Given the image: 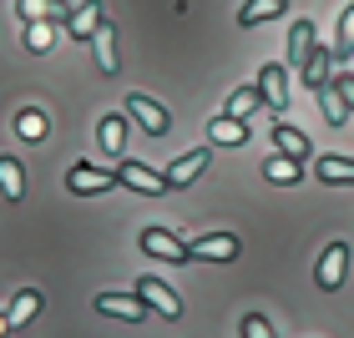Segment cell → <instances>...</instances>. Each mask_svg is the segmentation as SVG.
Wrapping results in <instances>:
<instances>
[{"label": "cell", "instance_id": "cell-1", "mask_svg": "<svg viewBox=\"0 0 354 338\" xmlns=\"http://www.w3.org/2000/svg\"><path fill=\"white\" fill-rule=\"evenodd\" d=\"M207 162H213V147H192V152H183V157H177V162L162 172L167 192H172V187H187V182H198V177L207 172Z\"/></svg>", "mask_w": 354, "mask_h": 338}, {"label": "cell", "instance_id": "cell-2", "mask_svg": "<svg viewBox=\"0 0 354 338\" xmlns=\"http://www.w3.org/2000/svg\"><path fill=\"white\" fill-rule=\"evenodd\" d=\"M344 272H349V243H329L324 257H319V268H314V283L324 288V293H334V288L344 283Z\"/></svg>", "mask_w": 354, "mask_h": 338}, {"label": "cell", "instance_id": "cell-3", "mask_svg": "<svg viewBox=\"0 0 354 338\" xmlns=\"http://www.w3.org/2000/svg\"><path fill=\"white\" fill-rule=\"evenodd\" d=\"M127 111H132V121H137L147 137H162L167 126H172V117H167V111L152 101V96H142V91H132V96H127Z\"/></svg>", "mask_w": 354, "mask_h": 338}, {"label": "cell", "instance_id": "cell-4", "mask_svg": "<svg viewBox=\"0 0 354 338\" xmlns=\"http://www.w3.org/2000/svg\"><path fill=\"white\" fill-rule=\"evenodd\" d=\"M137 298L147 303V308H157L162 318H183V298H177L162 278H137Z\"/></svg>", "mask_w": 354, "mask_h": 338}, {"label": "cell", "instance_id": "cell-5", "mask_svg": "<svg viewBox=\"0 0 354 338\" xmlns=\"http://www.w3.org/2000/svg\"><path fill=\"white\" fill-rule=\"evenodd\" d=\"M142 252L162 263H187V243H177L167 228H142Z\"/></svg>", "mask_w": 354, "mask_h": 338}, {"label": "cell", "instance_id": "cell-6", "mask_svg": "<svg viewBox=\"0 0 354 338\" xmlns=\"http://www.w3.org/2000/svg\"><path fill=\"white\" fill-rule=\"evenodd\" d=\"M187 257H203V263H233L238 257V237L233 232H207L187 248Z\"/></svg>", "mask_w": 354, "mask_h": 338}, {"label": "cell", "instance_id": "cell-7", "mask_svg": "<svg viewBox=\"0 0 354 338\" xmlns=\"http://www.w3.org/2000/svg\"><path fill=\"white\" fill-rule=\"evenodd\" d=\"M66 187L76 192V197H91V192H106V187H117V172H102V167H86V162H76L66 172Z\"/></svg>", "mask_w": 354, "mask_h": 338}, {"label": "cell", "instance_id": "cell-8", "mask_svg": "<svg viewBox=\"0 0 354 338\" xmlns=\"http://www.w3.org/2000/svg\"><path fill=\"white\" fill-rule=\"evenodd\" d=\"M96 313L127 318V324H142V318H147V303L132 298V293H96Z\"/></svg>", "mask_w": 354, "mask_h": 338}, {"label": "cell", "instance_id": "cell-9", "mask_svg": "<svg viewBox=\"0 0 354 338\" xmlns=\"http://www.w3.org/2000/svg\"><path fill=\"white\" fill-rule=\"evenodd\" d=\"M117 182H127L132 192H142V197H157V192H167V182H162V177H157L152 167L132 162V157H122V172H117Z\"/></svg>", "mask_w": 354, "mask_h": 338}, {"label": "cell", "instance_id": "cell-10", "mask_svg": "<svg viewBox=\"0 0 354 338\" xmlns=\"http://www.w3.org/2000/svg\"><path fill=\"white\" fill-rule=\"evenodd\" d=\"M259 91H263V106L283 117V106H288V71L283 66H263L259 71Z\"/></svg>", "mask_w": 354, "mask_h": 338}, {"label": "cell", "instance_id": "cell-11", "mask_svg": "<svg viewBox=\"0 0 354 338\" xmlns=\"http://www.w3.org/2000/svg\"><path fill=\"white\" fill-rule=\"evenodd\" d=\"M102 21H106V15H102V0H82V6L66 15V30H71L76 41H91L96 30H102Z\"/></svg>", "mask_w": 354, "mask_h": 338}, {"label": "cell", "instance_id": "cell-12", "mask_svg": "<svg viewBox=\"0 0 354 338\" xmlns=\"http://www.w3.org/2000/svg\"><path fill=\"white\" fill-rule=\"evenodd\" d=\"M207 141H213V147H248V121L213 117L207 121Z\"/></svg>", "mask_w": 354, "mask_h": 338}, {"label": "cell", "instance_id": "cell-13", "mask_svg": "<svg viewBox=\"0 0 354 338\" xmlns=\"http://www.w3.org/2000/svg\"><path fill=\"white\" fill-rule=\"evenodd\" d=\"M329 81H334V51H329V46H314L309 66H304V86H309V91H324Z\"/></svg>", "mask_w": 354, "mask_h": 338}, {"label": "cell", "instance_id": "cell-14", "mask_svg": "<svg viewBox=\"0 0 354 338\" xmlns=\"http://www.w3.org/2000/svg\"><path fill=\"white\" fill-rule=\"evenodd\" d=\"M314 46H319L314 41V21H299L294 30H288V66L304 71V66H309V56H314Z\"/></svg>", "mask_w": 354, "mask_h": 338}, {"label": "cell", "instance_id": "cell-15", "mask_svg": "<svg viewBox=\"0 0 354 338\" xmlns=\"http://www.w3.org/2000/svg\"><path fill=\"white\" fill-rule=\"evenodd\" d=\"M96 141H102V152H106V157H122V147H127V121L117 117V111L96 121Z\"/></svg>", "mask_w": 354, "mask_h": 338}, {"label": "cell", "instance_id": "cell-16", "mask_svg": "<svg viewBox=\"0 0 354 338\" xmlns=\"http://www.w3.org/2000/svg\"><path fill=\"white\" fill-rule=\"evenodd\" d=\"M273 147H279L283 157H294V162H304V157H309V137H304L299 126L279 121V126H273Z\"/></svg>", "mask_w": 354, "mask_h": 338}, {"label": "cell", "instance_id": "cell-17", "mask_svg": "<svg viewBox=\"0 0 354 338\" xmlns=\"http://www.w3.org/2000/svg\"><path fill=\"white\" fill-rule=\"evenodd\" d=\"M259 106H263V91H259V86H238V91L228 96V106H223V117H233V121H248Z\"/></svg>", "mask_w": 354, "mask_h": 338}, {"label": "cell", "instance_id": "cell-18", "mask_svg": "<svg viewBox=\"0 0 354 338\" xmlns=\"http://www.w3.org/2000/svg\"><path fill=\"white\" fill-rule=\"evenodd\" d=\"M41 308H46V298L36 293V288H21V293H15V303L6 308V318H10V328H21V324H30Z\"/></svg>", "mask_w": 354, "mask_h": 338}, {"label": "cell", "instance_id": "cell-19", "mask_svg": "<svg viewBox=\"0 0 354 338\" xmlns=\"http://www.w3.org/2000/svg\"><path fill=\"white\" fill-rule=\"evenodd\" d=\"M91 46H96V71L117 76V30H111V26L102 21V30L91 36Z\"/></svg>", "mask_w": 354, "mask_h": 338}, {"label": "cell", "instance_id": "cell-20", "mask_svg": "<svg viewBox=\"0 0 354 338\" xmlns=\"http://www.w3.org/2000/svg\"><path fill=\"white\" fill-rule=\"evenodd\" d=\"M15 10H21V21H26V26L46 21V15H56V21H61V15H71V10H66V0H15Z\"/></svg>", "mask_w": 354, "mask_h": 338}, {"label": "cell", "instance_id": "cell-21", "mask_svg": "<svg viewBox=\"0 0 354 338\" xmlns=\"http://www.w3.org/2000/svg\"><path fill=\"white\" fill-rule=\"evenodd\" d=\"M21 192H26V172L15 157H0V197L6 202H21Z\"/></svg>", "mask_w": 354, "mask_h": 338}, {"label": "cell", "instance_id": "cell-22", "mask_svg": "<svg viewBox=\"0 0 354 338\" xmlns=\"http://www.w3.org/2000/svg\"><path fill=\"white\" fill-rule=\"evenodd\" d=\"M288 10V0H248L243 10H238V26H263L273 21V15H283Z\"/></svg>", "mask_w": 354, "mask_h": 338}, {"label": "cell", "instance_id": "cell-23", "mask_svg": "<svg viewBox=\"0 0 354 338\" xmlns=\"http://www.w3.org/2000/svg\"><path fill=\"white\" fill-rule=\"evenodd\" d=\"M263 177H268V182H283V187H294L299 182V177H304V162H294V157H268V162H263Z\"/></svg>", "mask_w": 354, "mask_h": 338}, {"label": "cell", "instance_id": "cell-24", "mask_svg": "<svg viewBox=\"0 0 354 338\" xmlns=\"http://www.w3.org/2000/svg\"><path fill=\"white\" fill-rule=\"evenodd\" d=\"M319 182H354V157H319Z\"/></svg>", "mask_w": 354, "mask_h": 338}, {"label": "cell", "instance_id": "cell-25", "mask_svg": "<svg viewBox=\"0 0 354 338\" xmlns=\"http://www.w3.org/2000/svg\"><path fill=\"white\" fill-rule=\"evenodd\" d=\"M15 132H21L26 141H46V132H51V121H46L41 111H21V117H15Z\"/></svg>", "mask_w": 354, "mask_h": 338}, {"label": "cell", "instance_id": "cell-26", "mask_svg": "<svg viewBox=\"0 0 354 338\" xmlns=\"http://www.w3.org/2000/svg\"><path fill=\"white\" fill-rule=\"evenodd\" d=\"M319 111H324V121H329V126H344V121H349V111H344L339 96H334V86L319 91Z\"/></svg>", "mask_w": 354, "mask_h": 338}, {"label": "cell", "instance_id": "cell-27", "mask_svg": "<svg viewBox=\"0 0 354 338\" xmlns=\"http://www.w3.org/2000/svg\"><path fill=\"white\" fill-rule=\"evenodd\" d=\"M344 56H354V6L339 15V41H334V61H344Z\"/></svg>", "mask_w": 354, "mask_h": 338}, {"label": "cell", "instance_id": "cell-28", "mask_svg": "<svg viewBox=\"0 0 354 338\" xmlns=\"http://www.w3.org/2000/svg\"><path fill=\"white\" fill-rule=\"evenodd\" d=\"M334 96H339V101H344V111H354V71H334Z\"/></svg>", "mask_w": 354, "mask_h": 338}, {"label": "cell", "instance_id": "cell-29", "mask_svg": "<svg viewBox=\"0 0 354 338\" xmlns=\"http://www.w3.org/2000/svg\"><path fill=\"white\" fill-rule=\"evenodd\" d=\"M26 46H30V51H51V26H46V21L26 26Z\"/></svg>", "mask_w": 354, "mask_h": 338}, {"label": "cell", "instance_id": "cell-30", "mask_svg": "<svg viewBox=\"0 0 354 338\" xmlns=\"http://www.w3.org/2000/svg\"><path fill=\"white\" fill-rule=\"evenodd\" d=\"M243 338H273V324L263 313H243Z\"/></svg>", "mask_w": 354, "mask_h": 338}, {"label": "cell", "instance_id": "cell-31", "mask_svg": "<svg viewBox=\"0 0 354 338\" xmlns=\"http://www.w3.org/2000/svg\"><path fill=\"white\" fill-rule=\"evenodd\" d=\"M6 333H10V318H6V313H0V338H6Z\"/></svg>", "mask_w": 354, "mask_h": 338}]
</instances>
